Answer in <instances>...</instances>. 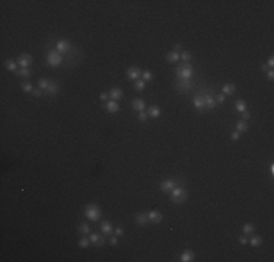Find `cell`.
<instances>
[{"mask_svg":"<svg viewBox=\"0 0 274 262\" xmlns=\"http://www.w3.org/2000/svg\"><path fill=\"white\" fill-rule=\"evenodd\" d=\"M145 88H146V82H145V80H140V79H139V80H136V82H134V89L137 90V92H141Z\"/></svg>","mask_w":274,"mask_h":262,"instance_id":"27","label":"cell"},{"mask_svg":"<svg viewBox=\"0 0 274 262\" xmlns=\"http://www.w3.org/2000/svg\"><path fill=\"white\" fill-rule=\"evenodd\" d=\"M239 243H242V245H246V243H248V240H246L244 236H240V237H239Z\"/></svg>","mask_w":274,"mask_h":262,"instance_id":"46","label":"cell"},{"mask_svg":"<svg viewBox=\"0 0 274 262\" xmlns=\"http://www.w3.org/2000/svg\"><path fill=\"white\" fill-rule=\"evenodd\" d=\"M177 185L178 184H177L175 179H166V181H163L161 184V190H162V192H171Z\"/></svg>","mask_w":274,"mask_h":262,"instance_id":"7","label":"cell"},{"mask_svg":"<svg viewBox=\"0 0 274 262\" xmlns=\"http://www.w3.org/2000/svg\"><path fill=\"white\" fill-rule=\"evenodd\" d=\"M16 76H19V77H29V76H31V70H29V68L16 70Z\"/></svg>","mask_w":274,"mask_h":262,"instance_id":"28","label":"cell"},{"mask_svg":"<svg viewBox=\"0 0 274 262\" xmlns=\"http://www.w3.org/2000/svg\"><path fill=\"white\" fill-rule=\"evenodd\" d=\"M179 60V54L178 53H175V51H171L168 56H166V61L168 63H175Z\"/></svg>","mask_w":274,"mask_h":262,"instance_id":"24","label":"cell"},{"mask_svg":"<svg viewBox=\"0 0 274 262\" xmlns=\"http://www.w3.org/2000/svg\"><path fill=\"white\" fill-rule=\"evenodd\" d=\"M194 252L193 251H184L182 253H181V258H179V261L181 262H191L193 259H194Z\"/></svg>","mask_w":274,"mask_h":262,"instance_id":"13","label":"cell"},{"mask_svg":"<svg viewBox=\"0 0 274 262\" xmlns=\"http://www.w3.org/2000/svg\"><path fill=\"white\" fill-rule=\"evenodd\" d=\"M22 89L25 90V92H31V93H32V90H34V86H32V83H31V82H23L22 83Z\"/></svg>","mask_w":274,"mask_h":262,"instance_id":"34","label":"cell"},{"mask_svg":"<svg viewBox=\"0 0 274 262\" xmlns=\"http://www.w3.org/2000/svg\"><path fill=\"white\" fill-rule=\"evenodd\" d=\"M161 114H162V111H161V108L156 105H153L149 108V111H147V115L150 118H157V117H161Z\"/></svg>","mask_w":274,"mask_h":262,"instance_id":"16","label":"cell"},{"mask_svg":"<svg viewBox=\"0 0 274 262\" xmlns=\"http://www.w3.org/2000/svg\"><path fill=\"white\" fill-rule=\"evenodd\" d=\"M235 108H236V111H238V112H244V111H246V104H245V100H242V99L236 100Z\"/></svg>","mask_w":274,"mask_h":262,"instance_id":"25","label":"cell"},{"mask_svg":"<svg viewBox=\"0 0 274 262\" xmlns=\"http://www.w3.org/2000/svg\"><path fill=\"white\" fill-rule=\"evenodd\" d=\"M57 92H58V84H57L56 82H50L48 88L45 90V93H47V95H56Z\"/></svg>","mask_w":274,"mask_h":262,"instance_id":"18","label":"cell"},{"mask_svg":"<svg viewBox=\"0 0 274 262\" xmlns=\"http://www.w3.org/2000/svg\"><path fill=\"white\" fill-rule=\"evenodd\" d=\"M193 104H194V106H196L197 109H203L204 108V98L203 96H196L194 100H193Z\"/></svg>","mask_w":274,"mask_h":262,"instance_id":"22","label":"cell"},{"mask_svg":"<svg viewBox=\"0 0 274 262\" xmlns=\"http://www.w3.org/2000/svg\"><path fill=\"white\" fill-rule=\"evenodd\" d=\"M5 67L9 72H16V61H13V60H6Z\"/></svg>","mask_w":274,"mask_h":262,"instance_id":"26","label":"cell"},{"mask_svg":"<svg viewBox=\"0 0 274 262\" xmlns=\"http://www.w3.org/2000/svg\"><path fill=\"white\" fill-rule=\"evenodd\" d=\"M101 232L104 234H111L114 232V227H112V224L109 221H102L101 223Z\"/></svg>","mask_w":274,"mask_h":262,"instance_id":"17","label":"cell"},{"mask_svg":"<svg viewBox=\"0 0 274 262\" xmlns=\"http://www.w3.org/2000/svg\"><path fill=\"white\" fill-rule=\"evenodd\" d=\"M193 74H194V70L188 63H184L177 68V76H178L179 80H190L193 77Z\"/></svg>","mask_w":274,"mask_h":262,"instance_id":"1","label":"cell"},{"mask_svg":"<svg viewBox=\"0 0 274 262\" xmlns=\"http://www.w3.org/2000/svg\"><path fill=\"white\" fill-rule=\"evenodd\" d=\"M179 50H182V45H181V44H177V45H175V53H178Z\"/></svg>","mask_w":274,"mask_h":262,"instance_id":"47","label":"cell"},{"mask_svg":"<svg viewBox=\"0 0 274 262\" xmlns=\"http://www.w3.org/2000/svg\"><path fill=\"white\" fill-rule=\"evenodd\" d=\"M136 223L139 224V226H146V224L149 223V214L147 213H139L136 216Z\"/></svg>","mask_w":274,"mask_h":262,"instance_id":"11","label":"cell"},{"mask_svg":"<svg viewBox=\"0 0 274 262\" xmlns=\"http://www.w3.org/2000/svg\"><path fill=\"white\" fill-rule=\"evenodd\" d=\"M85 216L89 218L90 221H98L102 216V211L96 204H89V205H86V208H85Z\"/></svg>","mask_w":274,"mask_h":262,"instance_id":"3","label":"cell"},{"mask_svg":"<svg viewBox=\"0 0 274 262\" xmlns=\"http://www.w3.org/2000/svg\"><path fill=\"white\" fill-rule=\"evenodd\" d=\"M265 73H267V77H268L270 80H273V79H274V70H273V68H270V70H267V72H265Z\"/></svg>","mask_w":274,"mask_h":262,"instance_id":"40","label":"cell"},{"mask_svg":"<svg viewBox=\"0 0 274 262\" xmlns=\"http://www.w3.org/2000/svg\"><path fill=\"white\" fill-rule=\"evenodd\" d=\"M114 234H115V236H123V234H124V230L121 229V227H117V229L114 230Z\"/></svg>","mask_w":274,"mask_h":262,"instance_id":"39","label":"cell"},{"mask_svg":"<svg viewBox=\"0 0 274 262\" xmlns=\"http://www.w3.org/2000/svg\"><path fill=\"white\" fill-rule=\"evenodd\" d=\"M242 118H244V119H248V118H251V112L244 111V112H242Z\"/></svg>","mask_w":274,"mask_h":262,"instance_id":"44","label":"cell"},{"mask_svg":"<svg viewBox=\"0 0 274 262\" xmlns=\"http://www.w3.org/2000/svg\"><path fill=\"white\" fill-rule=\"evenodd\" d=\"M118 109H120V106H118V104L115 100H109V102L106 104V111L108 112L114 114V112H118Z\"/></svg>","mask_w":274,"mask_h":262,"instance_id":"20","label":"cell"},{"mask_svg":"<svg viewBox=\"0 0 274 262\" xmlns=\"http://www.w3.org/2000/svg\"><path fill=\"white\" fill-rule=\"evenodd\" d=\"M121 96H123V90L121 89L114 88V89L109 90V98H111V100H115V102H117L118 99H121Z\"/></svg>","mask_w":274,"mask_h":262,"instance_id":"14","label":"cell"},{"mask_svg":"<svg viewBox=\"0 0 274 262\" xmlns=\"http://www.w3.org/2000/svg\"><path fill=\"white\" fill-rule=\"evenodd\" d=\"M224 98H226V96H224L223 93H222V95H217V96H216V104H223Z\"/></svg>","mask_w":274,"mask_h":262,"instance_id":"38","label":"cell"},{"mask_svg":"<svg viewBox=\"0 0 274 262\" xmlns=\"http://www.w3.org/2000/svg\"><path fill=\"white\" fill-rule=\"evenodd\" d=\"M236 131L239 134H242V133H246L248 131V124L242 119V121H239V123L236 124Z\"/></svg>","mask_w":274,"mask_h":262,"instance_id":"23","label":"cell"},{"mask_svg":"<svg viewBox=\"0 0 274 262\" xmlns=\"http://www.w3.org/2000/svg\"><path fill=\"white\" fill-rule=\"evenodd\" d=\"M108 98H109V93H101V96H99V99H101L102 102H104V100H106Z\"/></svg>","mask_w":274,"mask_h":262,"instance_id":"45","label":"cell"},{"mask_svg":"<svg viewBox=\"0 0 274 262\" xmlns=\"http://www.w3.org/2000/svg\"><path fill=\"white\" fill-rule=\"evenodd\" d=\"M34 61V58L32 56H29V54H22V56H19L18 58V64L21 66V68H28L31 64Z\"/></svg>","mask_w":274,"mask_h":262,"instance_id":"5","label":"cell"},{"mask_svg":"<svg viewBox=\"0 0 274 262\" xmlns=\"http://www.w3.org/2000/svg\"><path fill=\"white\" fill-rule=\"evenodd\" d=\"M145 108H146V102L143 99H134L133 100V109H136V111H139V112H143L145 111Z\"/></svg>","mask_w":274,"mask_h":262,"instance_id":"15","label":"cell"},{"mask_svg":"<svg viewBox=\"0 0 274 262\" xmlns=\"http://www.w3.org/2000/svg\"><path fill=\"white\" fill-rule=\"evenodd\" d=\"M249 243H251V246L257 248V246H260L261 243H263V239H261L260 236H252V239L249 240Z\"/></svg>","mask_w":274,"mask_h":262,"instance_id":"30","label":"cell"},{"mask_svg":"<svg viewBox=\"0 0 274 262\" xmlns=\"http://www.w3.org/2000/svg\"><path fill=\"white\" fill-rule=\"evenodd\" d=\"M235 84H232V83H226L223 84V95H233L235 93Z\"/></svg>","mask_w":274,"mask_h":262,"instance_id":"19","label":"cell"},{"mask_svg":"<svg viewBox=\"0 0 274 262\" xmlns=\"http://www.w3.org/2000/svg\"><path fill=\"white\" fill-rule=\"evenodd\" d=\"M89 239H90V243H93V245L98 246V248H101V246L105 245L104 236H101V234H98V233H92L89 236Z\"/></svg>","mask_w":274,"mask_h":262,"instance_id":"8","label":"cell"},{"mask_svg":"<svg viewBox=\"0 0 274 262\" xmlns=\"http://www.w3.org/2000/svg\"><path fill=\"white\" fill-rule=\"evenodd\" d=\"M147 118H149V115H147V112H140L139 114V119L141 121V123H145V121H147Z\"/></svg>","mask_w":274,"mask_h":262,"instance_id":"36","label":"cell"},{"mask_svg":"<svg viewBox=\"0 0 274 262\" xmlns=\"http://www.w3.org/2000/svg\"><path fill=\"white\" fill-rule=\"evenodd\" d=\"M79 233L83 234V236H88V234H90V226H89L88 223L79 224Z\"/></svg>","mask_w":274,"mask_h":262,"instance_id":"21","label":"cell"},{"mask_svg":"<svg viewBox=\"0 0 274 262\" xmlns=\"http://www.w3.org/2000/svg\"><path fill=\"white\" fill-rule=\"evenodd\" d=\"M109 243H111L112 246H117V245H118V239L115 237V236H114V237H111V239H109Z\"/></svg>","mask_w":274,"mask_h":262,"instance_id":"43","label":"cell"},{"mask_svg":"<svg viewBox=\"0 0 274 262\" xmlns=\"http://www.w3.org/2000/svg\"><path fill=\"white\" fill-rule=\"evenodd\" d=\"M48 84H50V80H47V79H39V80H38V88H39V89L47 90Z\"/></svg>","mask_w":274,"mask_h":262,"instance_id":"31","label":"cell"},{"mask_svg":"<svg viewBox=\"0 0 274 262\" xmlns=\"http://www.w3.org/2000/svg\"><path fill=\"white\" fill-rule=\"evenodd\" d=\"M32 95L35 96V98H41V96H42V89H34L32 90Z\"/></svg>","mask_w":274,"mask_h":262,"instance_id":"37","label":"cell"},{"mask_svg":"<svg viewBox=\"0 0 274 262\" xmlns=\"http://www.w3.org/2000/svg\"><path fill=\"white\" fill-rule=\"evenodd\" d=\"M261 68H263V72H267V70H268V67H267V64H263V66H261Z\"/></svg>","mask_w":274,"mask_h":262,"instance_id":"48","label":"cell"},{"mask_svg":"<svg viewBox=\"0 0 274 262\" xmlns=\"http://www.w3.org/2000/svg\"><path fill=\"white\" fill-rule=\"evenodd\" d=\"M69 50H70V42H69V41L62 39V41L57 42V51H58L60 54H66Z\"/></svg>","mask_w":274,"mask_h":262,"instance_id":"10","label":"cell"},{"mask_svg":"<svg viewBox=\"0 0 274 262\" xmlns=\"http://www.w3.org/2000/svg\"><path fill=\"white\" fill-rule=\"evenodd\" d=\"M270 172H271V173H274V165H273V163L270 165Z\"/></svg>","mask_w":274,"mask_h":262,"instance_id":"49","label":"cell"},{"mask_svg":"<svg viewBox=\"0 0 274 262\" xmlns=\"http://www.w3.org/2000/svg\"><path fill=\"white\" fill-rule=\"evenodd\" d=\"M273 66H274V57L271 56L268 60H267V67H273Z\"/></svg>","mask_w":274,"mask_h":262,"instance_id":"41","label":"cell"},{"mask_svg":"<svg viewBox=\"0 0 274 262\" xmlns=\"http://www.w3.org/2000/svg\"><path fill=\"white\" fill-rule=\"evenodd\" d=\"M179 58H181L184 63H188V60L191 58V54L190 53H187V51H182V54L179 56Z\"/></svg>","mask_w":274,"mask_h":262,"instance_id":"35","label":"cell"},{"mask_svg":"<svg viewBox=\"0 0 274 262\" xmlns=\"http://www.w3.org/2000/svg\"><path fill=\"white\" fill-rule=\"evenodd\" d=\"M63 61V56L58 53V51H50L48 56H47V63L48 66L51 67H58Z\"/></svg>","mask_w":274,"mask_h":262,"instance_id":"4","label":"cell"},{"mask_svg":"<svg viewBox=\"0 0 274 262\" xmlns=\"http://www.w3.org/2000/svg\"><path fill=\"white\" fill-rule=\"evenodd\" d=\"M147 214H149V221L153 224H159L163 220L162 213L157 211V210H152V211H149Z\"/></svg>","mask_w":274,"mask_h":262,"instance_id":"6","label":"cell"},{"mask_svg":"<svg viewBox=\"0 0 274 262\" xmlns=\"http://www.w3.org/2000/svg\"><path fill=\"white\" fill-rule=\"evenodd\" d=\"M141 77H143V80H145V82H150L152 79H153V74H152L150 70H146V72L141 73Z\"/></svg>","mask_w":274,"mask_h":262,"instance_id":"33","label":"cell"},{"mask_svg":"<svg viewBox=\"0 0 274 262\" xmlns=\"http://www.w3.org/2000/svg\"><path fill=\"white\" fill-rule=\"evenodd\" d=\"M254 230H255V227H254V224H251V223H246L245 226H244V229H242V232H244V234H251V233H254Z\"/></svg>","mask_w":274,"mask_h":262,"instance_id":"29","label":"cell"},{"mask_svg":"<svg viewBox=\"0 0 274 262\" xmlns=\"http://www.w3.org/2000/svg\"><path fill=\"white\" fill-rule=\"evenodd\" d=\"M141 76V72H140V68L139 67H136V66H133V67H130L129 70H127V77L129 79H131V80H139V77Z\"/></svg>","mask_w":274,"mask_h":262,"instance_id":"9","label":"cell"},{"mask_svg":"<svg viewBox=\"0 0 274 262\" xmlns=\"http://www.w3.org/2000/svg\"><path fill=\"white\" fill-rule=\"evenodd\" d=\"M171 200H172V202H175V204H182V202H185V200H187V191H185L182 186L177 185V186L171 191Z\"/></svg>","mask_w":274,"mask_h":262,"instance_id":"2","label":"cell"},{"mask_svg":"<svg viewBox=\"0 0 274 262\" xmlns=\"http://www.w3.org/2000/svg\"><path fill=\"white\" fill-rule=\"evenodd\" d=\"M90 245V239L89 237H82V239L79 240V248H88Z\"/></svg>","mask_w":274,"mask_h":262,"instance_id":"32","label":"cell"},{"mask_svg":"<svg viewBox=\"0 0 274 262\" xmlns=\"http://www.w3.org/2000/svg\"><path fill=\"white\" fill-rule=\"evenodd\" d=\"M239 135H240V134L238 133V131H235V133H232V135H230V139L233 140V141H236V140L239 139Z\"/></svg>","mask_w":274,"mask_h":262,"instance_id":"42","label":"cell"},{"mask_svg":"<svg viewBox=\"0 0 274 262\" xmlns=\"http://www.w3.org/2000/svg\"><path fill=\"white\" fill-rule=\"evenodd\" d=\"M203 98H204V108L213 109V108L216 106V99H214L212 95H206V96H203Z\"/></svg>","mask_w":274,"mask_h":262,"instance_id":"12","label":"cell"}]
</instances>
